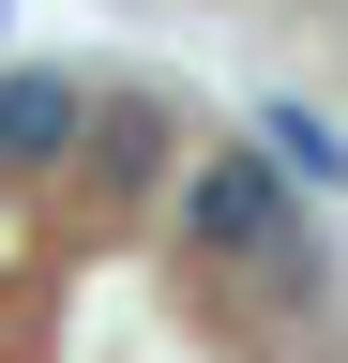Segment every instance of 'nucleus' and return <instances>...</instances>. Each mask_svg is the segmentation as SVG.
<instances>
[{"label":"nucleus","mask_w":348,"mask_h":363,"mask_svg":"<svg viewBox=\"0 0 348 363\" xmlns=\"http://www.w3.org/2000/svg\"><path fill=\"white\" fill-rule=\"evenodd\" d=\"M182 212H197V242H228V257L273 272V288H303V227H288V197H273V167H257V152H212Z\"/></svg>","instance_id":"obj_1"},{"label":"nucleus","mask_w":348,"mask_h":363,"mask_svg":"<svg viewBox=\"0 0 348 363\" xmlns=\"http://www.w3.org/2000/svg\"><path fill=\"white\" fill-rule=\"evenodd\" d=\"M76 121H91V106H76L61 76H0V167H46Z\"/></svg>","instance_id":"obj_2"},{"label":"nucleus","mask_w":348,"mask_h":363,"mask_svg":"<svg viewBox=\"0 0 348 363\" xmlns=\"http://www.w3.org/2000/svg\"><path fill=\"white\" fill-rule=\"evenodd\" d=\"M273 152H288L303 182H348V136H333V121H303V106H273Z\"/></svg>","instance_id":"obj_3"}]
</instances>
